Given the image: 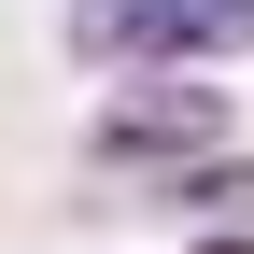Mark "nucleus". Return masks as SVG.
<instances>
[{
    "label": "nucleus",
    "mask_w": 254,
    "mask_h": 254,
    "mask_svg": "<svg viewBox=\"0 0 254 254\" xmlns=\"http://www.w3.org/2000/svg\"><path fill=\"white\" fill-rule=\"evenodd\" d=\"M57 43L99 85L113 71H226V57H254V0H71Z\"/></svg>",
    "instance_id": "nucleus-2"
},
{
    "label": "nucleus",
    "mask_w": 254,
    "mask_h": 254,
    "mask_svg": "<svg viewBox=\"0 0 254 254\" xmlns=\"http://www.w3.org/2000/svg\"><path fill=\"white\" fill-rule=\"evenodd\" d=\"M141 212L184 226V240H198V226H254V155H240V141H226V155H184V170L141 184Z\"/></svg>",
    "instance_id": "nucleus-3"
},
{
    "label": "nucleus",
    "mask_w": 254,
    "mask_h": 254,
    "mask_svg": "<svg viewBox=\"0 0 254 254\" xmlns=\"http://www.w3.org/2000/svg\"><path fill=\"white\" fill-rule=\"evenodd\" d=\"M170 254H254V226H198V240H170Z\"/></svg>",
    "instance_id": "nucleus-4"
},
{
    "label": "nucleus",
    "mask_w": 254,
    "mask_h": 254,
    "mask_svg": "<svg viewBox=\"0 0 254 254\" xmlns=\"http://www.w3.org/2000/svg\"><path fill=\"white\" fill-rule=\"evenodd\" d=\"M226 141H240V99L212 71H113V99L85 113V170H113V184H155L184 155H226Z\"/></svg>",
    "instance_id": "nucleus-1"
}]
</instances>
